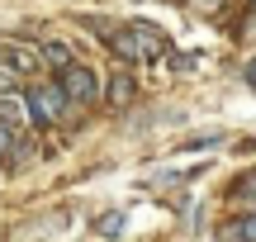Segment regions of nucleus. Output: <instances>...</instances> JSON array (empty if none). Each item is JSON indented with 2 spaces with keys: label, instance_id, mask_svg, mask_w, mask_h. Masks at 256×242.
Listing matches in <instances>:
<instances>
[{
  "label": "nucleus",
  "instance_id": "obj_2",
  "mask_svg": "<svg viewBox=\"0 0 256 242\" xmlns=\"http://www.w3.org/2000/svg\"><path fill=\"white\" fill-rule=\"evenodd\" d=\"M24 100H28V124H38V128H52V124L66 119V95H62V86H34Z\"/></svg>",
  "mask_w": 256,
  "mask_h": 242
},
{
  "label": "nucleus",
  "instance_id": "obj_7",
  "mask_svg": "<svg viewBox=\"0 0 256 242\" xmlns=\"http://www.w3.org/2000/svg\"><path fill=\"white\" fill-rule=\"evenodd\" d=\"M232 200H238V204H247L252 214H256V171H247V176L232 180Z\"/></svg>",
  "mask_w": 256,
  "mask_h": 242
},
{
  "label": "nucleus",
  "instance_id": "obj_10",
  "mask_svg": "<svg viewBox=\"0 0 256 242\" xmlns=\"http://www.w3.org/2000/svg\"><path fill=\"white\" fill-rule=\"evenodd\" d=\"M14 86H19V76H14V72H5V66H0V95H10V90H14Z\"/></svg>",
  "mask_w": 256,
  "mask_h": 242
},
{
  "label": "nucleus",
  "instance_id": "obj_6",
  "mask_svg": "<svg viewBox=\"0 0 256 242\" xmlns=\"http://www.w3.org/2000/svg\"><path fill=\"white\" fill-rule=\"evenodd\" d=\"M38 57H43V62L52 66V72H62V66L72 62V48H66L62 38H52V43H43V48H38Z\"/></svg>",
  "mask_w": 256,
  "mask_h": 242
},
{
  "label": "nucleus",
  "instance_id": "obj_4",
  "mask_svg": "<svg viewBox=\"0 0 256 242\" xmlns=\"http://www.w3.org/2000/svg\"><path fill=\"white\" fill-rule=\"evenodd\" d=\"M133 95H138V81H133L128 72H114L110 86H104V110H128Z\"/></svg>",
  "mask_w": 256,
  "mask_h": 242
},
{
  "label": "nucleus",
  "instance_id": "obj_8",
  "mask_svg": "<svg viewBox=\"0 0 256 242\" xmlns=\"http://www.w3.org/2000/svg\"><path fill=\"white\" fill-rule=\"evenodd\" d=\"M124 224H128V214H124V209H114V214H104L100 224H95V233H100V238H119Z\"/></svg>",
  "mask_w": 256,
  "mask_h": 242
},
{
  "label": "nucleus",
  "instance_id": "obj_5",
  "mask_svg": "<svg viewBox=\"0 0 256 242\" xmlns=\"http://www.w3.org/2000/svg\"><path fill=\"white\" fill-rule=\"evenodd\" d=\"M218 242H256V214H238L218 228Z\"/></svg>",
  "mask_w": 256,
  "mask_h": 242
},
{
  "label": "nucleus",
  "instance_id": "obj_12",
  "mask_svg": "<svg viewBox=\"0 0 256 242\" xmlns=\"http://www.w3.org/2000/svg\"><path fill=\"white\" fill-rule=\"evenodd\" d=\"M247 86H252V90H256V57H252V62H247Z\"/></svg>",
  "mask_w": 256,
  "mask_h": 242
},
{
  "label": "nucleus",
  "instance_id": "obj_3",
  "mask_svg": "<svg viewBox=\"0 0 256 242\" xmlns=\"http://www.w3.org/2000/svg\"><path fill=\"white\" fill-rule=\"evenodd\" d=\"M57 86H62L66 104H95V95H100L95 72H90V66H81V62H66L62 72H57Z\"/></svg>",
  "mask_w": 256,
  "mask_h": 242
},
{
  "label": "nucleus",
  "instance_id": "obj_13",
  "mask_svg": "<svg viewBox=\"0 0 256 242\" xmlns=\"http://www.w3.org/2000/svg\"><path fill=\"white\" fill-rule=\"evenodd\" d=\"M252 5H256V0H252Z\"/></svg>",
  "mask_w": 256,
  "mask_h": 242
},
{
  "label": "nucleus",
  "instance_id": "obj_1",
  "mask_svg": "<svg viewBox=\"0 0 256 242\" xmlns=\"http://www.w3.org/2000/svg\"><path fill=\"white\" fill-rule=\"evenodd\" d=\"M100 38L114 48V57H124V62H156V57L166 52V34L152 24H124V28H104L100 24Z\"/></svg>",
  "mask_w": 256,
  "mask_h": 242
},
{
  "label": "nucleus",
  "instance_id": "obj_9",
  "mask_svg": "<svg viewBox=\"0 0 256 242\" xmlns=\"http://www.w3.org/2000/svg\"><path fill=\"white\" fill-rule=\"evenodd\" d=\"M5 157H14V128L0 124V162H5Z\"/></svg>",
  "mask_w": 256,
  "mask_h": 242
},
{
  "label": "nucleus",
  "instance_id": "obj_11",
  "mask_svg": "<svg viewBox=\"0 0 256 242\" xmlns=\"http://www.w3.org/2000/svg\"><path fill=\"white\" fill-rule=\"evenodd\" d=\"M194 10H204V14H214V10H223V0H190Z\"/></svg>",
  "mask_w": 256,
  "mask_h": 242
}]
</instances>
